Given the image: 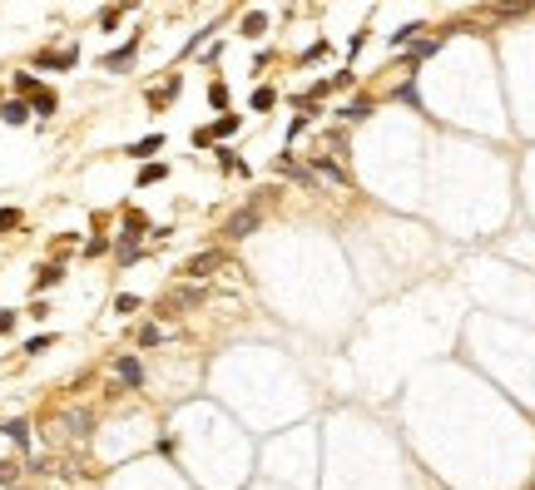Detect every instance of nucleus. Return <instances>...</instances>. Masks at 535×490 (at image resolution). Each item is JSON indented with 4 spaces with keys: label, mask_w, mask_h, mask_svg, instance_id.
Returning <instances> with one entry per match:
<instances>
[{
    "label": "nucleus",
    "mask_w": 535,
    "mask_h": 490,
    "mask_svg": "<svg viewBox=\"0 0 535 490\" xmlns=\"http://www.w3.org/2000/svg\"><path fill=\"white\" fill-rule=\"evenodd\" d=\"M15 476H20V466L15 461H0V486H15Z\"/></svg>",
    "instance_id": "nucleus-32"
},
{
    "label": "nucleus",
    "mask_w": 535,
    "mask_h": 490,
    "mask_svg": "<svg viewBox=\"0 0 535 490\" xmlns=\"http://www.w3.org/2000/svg\"><path fill=\"white\" fill-rule=\"evenodd\" d=\"M65 283V268L60 263H45L40 273H35V293H45V288H60Z\"/></svg>",
    "instance_id": "nucleus-12"
},
{
    "label": "nucleus",
    "mask_w": 535,
    "mask_h": 490,
    "mask_svg": "<svg viewBox=\"0 0 535 490\" xmlns=\"http://www.w3.org/2000/svg\"><path fill=\"white\" fill-rule=\"evenodd\" d=\"M209 104H214V109H228V90H223V85H209Z\"/></svg>",
    "instance_id": "nucleus-31"
},
{
    "label": "nucleus",
    "mask_w": 535,
    "mask_h": 490,
    "mask_svg": "<svg viewBox=\"0 0 535 490\" xmlns=\"http://www.w3.org/2000/svg\"><path fill=\"white\" fill-rule=\"evenodd\" d=\"M15 90H20V99H30L40 90V80H35V75H15Z\"/></svg>",
    "instance_id": "nucleus-29"
},
{
    "label": "nucleus",
    "mask_w": 535,
    "mask_h": 490,
    "mask_svg": "<svg viewBox=\"0 0 535 490\" xmlns=\"http://www.w3.org/2000/svg\"><path fill=\"white\" fill-rule=\"evenodd\" d=\"M204 302V288H179V293H169L164 302H159V312L169 317V312H184V307H199Z\"/></svg>",
    "instance_id": "nucleus-5"
},
{
    "label": "nucleus",
    "mask_w": 535,
    "mask_h": 490,
    "mask_svg": "<svg viewBox=\"0 0 535 490\" xmlns=\"http://www.w3.org/2000/svg\"><path fill=\"white\" fill-rule=\"evenodd\" d=\"M35 109H30V99H5L0 104V124H25Z\"/></svg>",
    "instance_id": "nucleus-11"
},
{
    "label": "nucleus",
    "mask_w": 535,
    "mask_h": 490,
    "mask_svg": "<svg viewBox=\"0 0 535 490\" xmlns=\"http://www.w3.org/2000/svg\"><path fill=\"white\" fill-rule=\"evenodd\" d=\"M114 253H119V263H134V258H139V238L119 233V248H114Z\"/></svg>",
    "instance_id": "nucleus-24"
},
{
    "label": "nucleus",
    "mask_w": 535,
    "mask_h": 490,
    "mask_svg": "<svg viewBox=\"0 0 535 490\" xmlns=\"http://www.w3.org/2000/svg\"><path fill=\"white\" fill-rule=\"evenodd\" d=\"M214 154H218V169H228V174H248V164H243V159H238L233 149H223V144H218Z\"/></svg>",
    "instance_id": "nucleus-18"
},
{
    "label": "nucleus",
    "mask_w": 535,
    "mask_h": 490,
    "mask_svg": "<svg viewBox=\"0 0 535 490\" xmlns=\"http://www.w3.org/2000/svg\"><path fill=\"white\" fill-rule=\"evenodd\" d=\"M318 174L322 179H332V184H347V169H342L337 159H327V154H318Z\"/></svg>",
    "instance_id": "nucleus-15"
},
{
    "label": "nucleus",
    "mask_w": 535,
    "mask_h": 490,
    "mask_svg": "<svg viewBox=\"0 0 535 490\" xmlns=\"http://www.w3.org/2000/svg\"><path fill=\"white\" fill-rule=\"evenodd\" d=\"M114 312H124V317H129V312H139V297H134V293H119V297H114Z\"/></svg>",
    "instance_id": "nucleus-30"
},
{
    "label": "nucleus",
    "mask_w": 535,
    "mask_h": 490,
    "mask_svg": "<svg viewBox=\"0 0 535 490\" xmlns=\"http://www.w3.org/2000/svg\"><path fill=\"white\" fill-rule=\"evenodd\" d=\"M20 223H25V213H20V208H0V238H5L10 228H20Z\"/></svg>",
    "instance_id": "nucleus-26"
},
{
    "label": "nucleus",
    "mask_w": 535,
    "mask_h": 490,
    "mask_svg": "<svg viewBox=\"0 0 535 490\" xmlns=\"http://www.w3.org/2000/svg\"><path fill=\"white\" fill-rule=\"evenodd\" d=\"M194 144H199V149H209V144H214V129H209V124H204V129H194Z\"/></svg>",
    "instance_id": "nucleus-36"
},
{
    "label": "nucleus",
    "mask_w": 535,
    "mask_h": 490,
    "mask_svg": "<svg viewBox=\"0 0 535 490\" xmlns=\"http://www.w3.org/2000/svg\"><path fill=\"white\" fill-rule=\"evenodd\" d=\"M100 253H109V238H90L85 243V258H100Z\"/></svg>",
    "instance_id": "nucleus-33"
},
{
    "label": "nucleus",
    "mask_w": 535,
    "mask_h": 490,
    "mask_svg": "<svg viewBox=\"0 0 535 490\" xmlns=\"http://www.w3.org/2000/svg\"><path fill=\"white\" fill-rule=\"evenodd\" d=\"M154 342H164V332H159V327H144V332H139V347H154Z\"/></svg>",
    "instance_id": "nucleus-35"
},
{
    "label": "nucleus",
    "mask_w": 535,
    "mask_h": 490,
    "mask_svg": "<svg viewBox=\"0 0 535 490\" xmlns=\"http://www.w3.org/2000/svg\"><path fill=\"white\" fill-rule=\"evenodd\" d=\"M417 35H427V30H422V25H417V20H412V25H402V30H397V35H392V45H412V40H417Z\"/></svg>",
    "instance_id": "nucleus-27"
},
{
    "label": "nucleus",
    "mask_w": 535,
    "mask_h": 490,
    "mask_svg": "<svg viewBox=\"0 0 535 490\" xmlns=\"http://www.w3.org/2000/svg\"><path fill=\"white\" fill-rule=\"evenodd\" d=\"M134 55H139V40L129 35L119 50H109V55H105V70H114V75H119V70H129V65H134Z\"/></svg>",
    "instance_id": "nucleus-6"
},
{
    "label": "nucleus",
    "mask_w": 535,
    "mask_h": 490,
    "mask_svg": "<svg viewBox=\"0 0 535 490\" xmlns=\"http://www.w3.org/2000/svg\"><path fill=\"white\" fill-rule=\"evenodd\" d=\"M278 174H283V179H293V184H303V189H313V184H318V174H313V169H303L293 154H278Z\"/></svg>",
    "instance_id": "nucleus-4"
},
{
    "label": "nucleus",
    "mask_w": 535,
    "mask_h": 490,
    "mask_svg": "<svg viewBox=\"0 0 535 490\" xmlns=\"http://www.w3.org/2000/svg\"><path fill=\"white\" fill-rule=\"evenodd\" d=\"M124 233H129V238H144V233H149V218L129 208V213H124Z\"/></svg>",
    "instance_id": "nucleus-21"
},
{
    "label": "nucleus",
    "mask_w": 535,
    "mask_h": 490,
    "mask_svg": "<svg viewBox=\"0 0 535 490\" xmlns=\"http://www.w3.org/2000/svg\"><path fill=\"white\" fill-rule=\"evenodd\" d=\"M238 124H243V119L223 109V114H218V119H214V124H209V129H214V139H228V134H238Z\"/></svg>",
    "instance_id": "nucleus-14"
},
{
    "label": "nucleus",
    "mask_w": 535,
    "mask_h": 490,
    "mask_svg": "<svg viewBox=\"0 0 535 490\" xmlns=\"http://www.w3.org/2000/svg\"><path fill=\"white\" fill-rule=\"evenodd\" d=\"M228 258H223V248H204V253H194L189 263H184V278H194V283H204L214 268H223Z\"/></svg>",
    "instance_id": "nucleus-2"
},
{
    "label": "nucleus",
    "mask_w": 535,
    "mask_h": 490,
    "mask_svg": "<svg viewBox=\"0 0 535 490\" xmlns=\"http://www.w3.org/2000/svg\"><path fill=\"white\" fill-rule=\"evenodd\" d=\"M531 490H535V486H531Z\"/></svg>",
    "instance_id": "nucleus-38"
},
{
    "label": "nucleus",
    "mask_w": 535,
    "mask_h": 490,
    "mask_svg": "<svg viewBox=\"0 0 535 490\" xmlns=\"http://www.w3.org/2000/svg\"><path fill=\"white\" fill-rule=\"evenodd\" d=\"M436 50H441V40H412V60H427Z\"/></svg>",
    "instance_id": "nucleus-28"
},
{
    "label": "nucleus",
    "mask_w": 535,
    "mask_h": 490,
    "mask_svg": "<svg viewBox=\"0 0 535 490\" xmlns=\"http://www.w3.org/2000/svg\"><path fill=\"white\" fill-rule=\"evenodd\" d=\"M352 70H337V75H327V80H318L313 85V99H327V95H337V90H352Z\"/></svg>",
    "instance_id": "nucleus-7"
},
{
    "label": "nucleus",
    "mask_w": 535,
    "mask_h": 490,
    "mask_svg": "<svg viewBox=\"0 0 535 490\" xmlns=\"http://www.w3.org/2000/svg\"><path fill=\"white\" fill-rule=\"evenodd\" d=\"M65 426H70V436H80V441H85V436L95 431V416H90L85 406H75V411H65Z\"/></svg>",
    "instance_id": "nucleus-10"
},
{
    "label": "nucleus",
    "mask_w": 535,
    "mask_h": 490,
    "mask_svg": "<svg viewBox=\"0 0 535 490\" xmlns=\"http://www.w3.org/2000/svg\"><path fill=\"white\" fill-rule=\"evenodd\" d=\"M50 347H55V332H40V337H30V342H25V352H30V357H40V352H50Z\"/></svg>",
    "instance_id": "nucleus-25"
},
{
    "label": "nucleus",
    "mask_w": 535,
    "mask_h": 490,
    "mask_svg": "<svg viewBox=\"0 0 535 490\" xmlns=\"http://www.w3.org/2000/svg\"><path fill=\"white\" fill-rule=\"evenodd\" d=\"M337 114H342L347 124H357V119H367V114H372V99H357V104H347V109H337Z\"/></svg>",
    "instance_id": "nucleus-23"
},
{
    "label": "nucleus",
    "mask_w": 535,
    "mask_h": 490,
    "mask_svg": "<svg viewBox=\"0 0 535 490\" xmlns=\"http://www.w3.org/2000/svg\"><path fill=\"white\" fill-rule=\"evenodd\" d=\"M159 149H164V134H144V139H134V144H129L124 154L144 164V159H149V154H159Z\"/></svg>",
    "instance_id": "nucleus-8"
},
{
    "label": "nucleus",
    "mask_w": 535,
    "mask_h": 490,
    "mask_svg": "<svg viewBox=\"0 0 535 490\" xmlns=\"http://www.w3.org/2000/svg\"><path fill=\"white\" fill-rule=\"evenodd\" d=\"M258 223H263V203L253 198L248 208H238V213H228V223H223V238H228V243H243L248 233H258Z\"/></svg>",
    "instance_id": "nucleus-1"
},
{
    "label": "nucleus",
    "mask_w": 535,
    "mask_h": 490,
    "mask_svg": "<svg viewBox=\"0 0 535 490\" xmlns=\"http://www.w3.org/2000/svg\"><path fill=\"white\" fill-rule=\"evenodd\" d=\"M179 85H184V80H179V75H174V80H169V85H164V90H154V95H149V104H154V109H164V104H169V99L179 95Z\"/></svg>",
    "instance_id": "nucleus-22"
},
{
    "label": "nucleus",
    "mask_w": 535,
    "mask_h": 490,
    "mask_svg": "<svg viewBox=\"0 0 535 490\" xmlns=\"http://www.w3.org/2000/svg\"><path fill=\"white\" fill-rule=\"evenodd\" d=\"M0 431H5V436H10L15 446H30V421H20V416H15V421H5Z\"/></svg>",
    "instance_id": "nucleus-17"
},
{
    "label": "nucleus",
    "mask_w": 535,
    "mask_h": 490,
    "mask_svg": "<svg viewBox=\"0 0 535 490\" xmlns=\"http://www.w3.org/2000/svg\"><path fill=\"white\" fill-rule=\"evenodd\" d=\"M119 25V5H109V10H100V30H114Z\"/></svg>",
    "instance_id": "nucleus-34"
},
{
    "label": "nucleus",
    "mask_w": 535,
    "mask_h": 490,
    "mask_svg": "<svg viewBox=\"0 0 535 490\" xmlns=\"http://www.w3.org/2000/svg\"><path fill=\"white\" fill-rule=\"evenodd\" d=\"M263 30H268V15H263V10H248V15H243V35H248V40H258Z\"/></svg>",
    "instance_id": "nucleus-16"
},
{
    "label": "nucleus",
    "mask_w": 535,
    "mask_h": 490,
    "mask_svg": "<svg viewBox=\"0 0 535 490\" xmlns=\"http://www.w3.org/2000/svg\"><path fill=\"white\" fill-rule=\"evenodd\" d=\"M30 109H35V114H55V109H60V99H55V90H45V85H40V90L30 95Z\"/></svg>",
    "instance_id": "nucleus-13"
},
{
    "label": "nucleus",
    "mask_w": 535,
    "mask_h": 490,
    "mask_svg": "<svg viewBox=\"0 0 535 490\" xmlns=\"http://www.w3.org/2000/svg\"><path fill=\"white\" fill-rule=\"evenodd\" d=\"M248 104H253V114H268V109H273V104H278V95H273V90H268V85H258V90H253V99H248Z\"/></svg>",
    "instance_id": "nucleus-19"
},
{
    "label": "nucleus",
    "mask_w": 535,
    "mask_h": 490,
    "mask_svg": "<svg viewBox=\"0 0 535 490\" xmlns=\"http://www.w3.org/2000/svg\"><path fill=\"white\" fill-rule=\"evenodd\" d=\"M164 179H169V169H164V164H144V169H139V189H149V184H164Z\"/></svg>",
    "instance_id": "nucleus-20"
},
{
    "label": "nucleus",
    "mask_w": 535,
    "mask_h": 490,
    "mask_svg": "<svg viewBox=\"0 0 535 490\" xmlns=\"http://www.w3.org/2000/svg\"><path fill=\"white\" fill-rule=\"evenodd\" d=\"M75 60H80L75 45H70V50H40V55H35V70H75Z\"/></svg>",
    "instance_id": "nucleus-3"
},
{
    "label": "nucleus",
    "mask_w": 535,
    "mask_h": 490,
    "mask_svg": "<svg viewBox=\"0 0 535 490\" xmlns=\"http://www.w3.org/2000/svg\"><path fill=\"white\" fill-rule=\"evenodd\" d=\"M15 327V312H0V332H10Z\"/></svg>",
    "instance_id": "nucleus-37"
},
{
    "label": "nucleus",
    "mask_w": 535,
    "mask_h": 490,
    "mask_svg": "<svg viewBox=\"0 0 535 490\" xmlns=\"http://www.w3.org/2000/svg\"><path fill=\"white\" fill-rule=\"evenodd\" d=\"M114 377H119L124 387H144V367H139L134 357H119V362H114Z\"/></svg>",
    "instance_id": "nucleus-9"
}]
</instances>
